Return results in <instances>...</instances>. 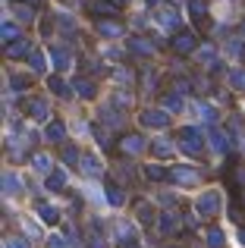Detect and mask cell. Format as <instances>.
<instances>
[{"mask_svg": "<svg viewBox=\"0 0 245 248\" xmlns=\"http://www.w3.org/2000/svg\"><path fill=\"white\" fill-rule=\"evenodd\" d=\"M138 123L145 129H167L170 126V113H167V110H141V116H138Z\"/></svg>", "mask_w": 245, "mask_h": 248, "instance_id": "obj_3", "label": "cell"}, {"mask_svg": "<svg viewBox=\"0 0 245 248\" xmlns=\"http://www.w3.org/2000/svg\"><path fill=\"white\" fill-rule=\"evenodd\" d=\"M176 141H173V139H154L151 141V154H154V157H173V154H176Z\"/></svg>", "mask_w": 245, "mask_h": 248, "instance_id": "obj_13", "label": "cell"}, {"mask_svg": "<svg viewBox=\"0 0 245 248\" xmlns=\"http://www.w3.org/2000/svg\"><path fill=\"white\" fill-rule=\"evenodd\" d=\"M145 135H138V132H129V135H122L120 139V151L122 154H129V157H132V154H141L145 151Z\"/></svg>", "mask_w": 245, "mask_h": 248, "instance_id": "obj_6", "label": "cell"}, {"mask_svg": "<svg viewBox=\"0 0 245 248\" xmlns=\"http://www.w3.org/2000/svg\"><path fill=\"white\" fill-rule=\"evenodd\" d=\"M189 13H192L195 22H204V19H208V3H204V0H189Z\"/></svg>", "mask_w": 245, "mask_h": 248, "instance_id": "obj_28", "label": "cell"}, {"mask_svg": "<svg viewBox=\"0 0 245 248\" xmlns=\"http://www.w3.org/2000/svg\"><path fill=\"white\" fill-rule=\"evenodd\" d=\"M157 22L164 25V29H179L183 19H179V13H173V10H157Z\"/></svg>", "mask_w": 245, "mask_h": 248, "instance_id": "obj_22", "label": "cell"}, {"mask_svg": "<svg viewBox=\"0 0 245 248\" xmlns=\"http://www.w3.org/2000/svg\"><path fill=\"white\" fill-rule=\"evenodd\" d=\"M227 82H230V88L245 91V69H233V73L227 76Z\"/></svg>", "mask_w": 245, "mask_h": 248, "instance_id": "obj_33", "label": "cell"}, {"mask_svg": "<svg viewBox=\"0 0 245 248\" xmlns=\"http://www.w3.org/2000/svg\"><path fill=\"white\" fill-rule=\"evenodd\" d=\"M50 60H54V69H69L73 66V54H69L66 47H60V44H54V47H50Z\"/></svg>", "mask_w": 245, "mask_h": 248, "instance_id": "obj_12", "label": "cell"}, {"mask_svg": "<svg viewBox=\"0 0 245 248\" xmlns=\"http://www.w3.org/2000/svg\"><path fill=\"white\" fill-rule=\"evenodd\" d=\"M22 3H29V6H41L44 0H22Z\"/></svg>", "mask_w": 245, "mask_h": 248, "instance_id": "obj_47", "label": "cell"}, {"mask_svg": "<svg viewBox=\"0 0 245 248\" xmlns=\"http://www.w3.org/2000/svg\"><path fill=\"white\" fill-rule=\"evenodd\" d=\"M29 66H31V73H44V54H41V50H31Z\"/></svg>", "mask_w": 245, "mask_h": 248, "instance_id": "obj_35", "label": "cell"}, {"mask_svg": "<svg viewBox=\"0 0 245 248\" xmlns=\"http://www.w3.org/2000/svg\"><path fill=\"white\" fill-rule=\"evenodd\" d=\"M239 35H242V41H245V22L239 25Z\"/></svg>", "mask_w": 245, "mask_h": 248, "instance_id": "obj_48", "label": "cell"}, {"mask_svg": "<svg viewBox=\"0 0 245 248\" xmlns=\"http://www.w3.org/2000/svg\"><path fill=\"white\" fill-rule=\"evenodd\" d=\"M164 110L167 113H179V110H183V94H176V91L164 94Z\"/></svg>", "mask_w": 245, "mask_h": 248, "instance_id": "obj_29", "label": "cell"}, {"mask_svg": "<svg viewBox=\"0 0 245 248\" xmlns=\"http://www.w3.org/2000/svg\"><path fill=\"white\" fill-rule=\"evenodd\" d=\"M6 248H31V245H29L25 236H10V239H6Z\"/></svg>", "mask_w": 245, "mask_h": 248, "instance_id": "obj_40", "label": "cell"}, {"mask_svg": "<svg viewBox=\"0 0 245 248\" xmlns=\"http://www.w3.org/2000/svg\"><path fill=\"white\" fill-rule=\"evenodd\" d=\"M88 248H107L104 236L98 232V226H94V232H88Z\"/></svg>", "mask_w": 245, "mask_h": 248, "instance_id": "obj_37", "label": "cell"}, {"mask_svg": "<svg viewBox=\"0 0 245 248\" xmlns=\"http://www.w3.org/2000/svg\"><path fill=\"white\" fill-rule=\"evenodd\" d=\"M129 104H132V94H126V91H117V94H113V107H129Z\"/></svg>", "mask_w": 245, "mask_h": 248, "instance_id": "obj_39", "label": "cell"}, {"mask_svg": "<svg viewBox=\"0 0 245 248\" xmlns=\"http://www.w3.org/2000/svg\"><path fill=\"white\" fill-rule=\"evenodd\" d=\"M220 204H223L220 192H217V188H208V192H201V195H198L195 211L201 214V217H214V214H220Z\"/></svg>", "mask_w": 245, "mask_h": 248, "instance_id": "obj_2", "label": "cell"}, {"mask_svg": "<svg viewBox=\"0 0 245 248\" xmlns=\"http://www.w3.org/2000/svg\"><path fill=\"white\" fill-rule=\"evenodd\" d=\"M195 44H198V38H195V31H179L176 38H173V50H176L179 57H185V54H192L195 50Z\"/></svg>", "mask_w": 245, "mask_h": 248, "instance_id": "obj_9", "label": "cell"}, {"mask_svg": "<svg viewBox=\"0 0 245 248\" xmlns=\"http://www.w3.org/2000/svg\"><path fill=\"white\" fill-rule=\"evenodd\" d=\"M66 188V170H54L47 176V192H63Z\"/></svg>", "mask_w": 245, "mask_h": 248, "instance_id": "obj_25", "label": "cell"}, {"mask_svg": "<svg viewBox=\"0 0 245 248\" xmlns=\"http://www.w3.org/2000/svg\"><path fill=\"white\" fill-rule=\"evenodd\" d=\"M173 88H176V94H189V91H192V82L189 79H176V82H173Z\"/></svg>", "mask_w": 245, "mask_h": 248, "instance_id": "obj_43", "label": "cell"}, {"mask_svg": "<svg viewBox=\"0 0 245 248\" xmlns=\"http://www.w3.org/2000/svg\"><path fill=\"white\" fill-rule=\"evenodd\" d=\"M73 88L79 91V97H85V101H92V97L98 94V85H94L92 79H76V82H73Z\"/></svg>", "mask_w": 245, "mask_h": 248, "instance_id": "obj_20", "label": "cell"}, {"mask_svg": "<svg viewBox=\"0 0 245 248\" xmlns=\"http://www.w3.org/2000/svg\"><path fill=\"white\" fill-rule=\"evenodd\" d=\"M227 239H223V230L220 226H208V248H223Z\"/></svg>", "mask_w": 245, "mask_h": 248, "instance_id": "obj_32", "label": "cell"}, {"mask_svg": "<svg viewBox=\"0 0 245 248\" xmlns=\"http://www.w3.org/2000/svg\"><path fill=\"white\" fill-rule=\"evenodd\" d=\"M239 242H242V245H245V230H242V232H239Z\"/></svg>", "mask_w": 245, "mask_h": 248, "instance_id": "obj_49", "label": "cell"}, {"mask_svg": "<svg viewBox=\"0 0 245 248\" xmlns=\"http://www.w3.org/2000/svg\"><path fill=\"white\" fill-rule=\"evenodd\" d=\"M242 204H245V195H242Z\"/></svg>", "mask_w": 245, "mask_h": 248, "instance_id": "obj_51", "label": "cell"}, {"mask_svg": "<svg viewBox=\"0 0 245 248\" xmlns=\"http://www.w3.org/2000/svg\"><path fill=\"white\" fill-rule=\"evenodd\" d=\"M82 173H85V176H101V173H104V167L98 164L94 154H82Z\"/></svg>", "mask_w": 245, "mask_h": 248, "instance_id": "obj_23", "label": "cell"}, {"mask_svg": "<svg viewBox=\"0 0 245 248\" xmlns=\"http://www.w3.org/2000/svg\"><path fill=\"white\" fill-rule=\"evenodd\" d=\"M117 242H120V248H135L138 245V232H135L132 223H126V220L117 223Z\"/></svg>", "mask_w": 245, "mask_h": 248, "instance_id": "obj_7", "label": "cell"}, {"mask_svg": "<svg viewBox=\"0 0 245 248\" xmlns=\"http://www.w3.org/2000/svg\"><path fill=\"white\" fill-rule=\"evenodd\" d=\"M198 110H201V116H204V120H208V123H214V120H217V110L211 107V104H201V107H198Z\"/></svg>", "mask_w": 245, "mask_h": 248, "instance_id": "obj_44", "label": "cell"}, {"mask_svg": "<svg viewBox=\"0 0 245 248\" xmlns=\"http://www.w3.org/2000/svg\"><path fill=\"white\" fill-rule=\"evenodd\" d=\"M98 35L101 38H120L122 22H117V19H98Z\"/></svg>", "mask_w": 245, "mask_h": 248, "instance_id": "obj_15", "label": "cell"}, {"mask_svg": "<svg viewBox=\"0 0 245 248\" xmlns=\"http://www.w3.org/2000/svg\"><path fill=\"white\" fill-rule=\"evenodd\" d=\"M47 88H50V91H54V94H57V97H69V85H66V82H63V79H60V76H50V79H47Z\"/></svg>", "mask_w": 245, "mask_h": 248, "instance_id": "obj_31", "label": "cell"}, {"mask_svg": "<svg viewBox=\"0 0 245 248\" xmlns=\"http://www.w3.org/2000/svg\"><path fill=\"white\" fill-rule=\"evenodd\" d=\"M227 50H230L233 57H245V47H242V41H230V44H227Z\"/></svg>", "mask_w": 245, "mask_h": 248, "instance_id": "obj_45", "label": "cell"}, {"mask_svg": "<svg viewBox=\"0 0 245 248\" xmlns=\"http://www.w3.org/2000/svg\"><path fill=\"white\" fill-rule=\"evenodd\" d=\"M236 182H239V186H245V167L236 170Z\"/></svg>", "mask_w": 245, "mask_h": 248, "instance_id": "obj_46", "label": "cell"}, {"mask_svg": "<svg viewBox=\"0 0 245 248\" xmlns=\"http://www.w3.org/2000/svg\"><path fill=\"white\" fill-rule=\"evenodd\" d=\"M98 116L104 120V126H120V123H122V110H120V107H113V104H104Z\"/></svg>", "mask_w": 245, "mask_h": 248, "instance_id": "obj_16", "label": "cell"}, {"mask_svg": "<svg viewBox=\"0 0 245 248\" xmlns=\"http://www.w3.org/2000/svg\"><path fill=\"white\" fill-rule=\"evenodd\" d=\"M29 82H31L29 76H19V73H13V76H10V88H13V91H22V88H29Z\"/></svg>", "mask_w": 245, "mask_h": 248, "instance_id": "obj_36", "label": "cell"}, {"mask_svg": "<svg viewBox=\"0 0 245 248\" xmlns=\"http://www.w3.org/2000/svg\"><path fill=\"white\" fill-rule=\"evenodd\" d=\"M160 232H164V236H173V232H179V214L176 211H167V214H160Z\"/></svg>", "mask_w": 245, "mask_h": 248, "instance_id": "obj_14", "label": "cell"}, {"mask_svg": "<svg viewBox=\"0 0 245 248\" xmlns=\"http://www.w3.org/2000/svg\"><path fill=\"white\" fill-rule=\"evenodd\" d=\"M3 186H6V195H13L19 188V179H16V173H6L3 176Z\"/></svg>", "mask_w": 245, "mask_h": 248, "instance_id": "obj_41", "label": "cell"}, {"mask_svg": "<svg viewBox=\"0 0 245 248\" xmlns=\"http://www.w3.org/2000/svg\"><path fill=\"white\" fill-rule=\"evenodd\" d=\"M145 179H151V182H167V179H170V170H164L160 164H148V167H145Z\"/></svg>", "mask_w": 245, "mask_h": 248, "instance_id": "obj_24", "label": "cell"}, {"mask_svg": "<svg viewBox=\"0 0 245 248\" xmlns=\"http://www.w3.org/2000/svg\"><path fill=\"white\" fill-rule=\"evenodd\" d=\"M135 211H138V220L145 226H151V223H157V211H154L148 201H135Z\"/></svg>", "mask_w": 245, "mask_h": 248, "instance_id": "obj_18", "label": "cell"}, {"mask_svg": "<svg viewBox=\"0 0 245 248\" xmlns=\"http://www.w3.org/2000/svg\"><path fill=\"white\" fill-rule=\"evenodd\" d=\"M176 145H179V151L189 154V157H201V151H204L201 129H195V126H183V129L176 132Z\"/></svg>", "mask_w": 245, "mask_h": 248, "instance_id": "obj_1", "label": "cell"}, {"mask_svg": "<svg viewBox=\"0 0 245 248\" xmlns=\"http://www.w3.org/2000/svg\"><path fill=\"white\" fill-rule=\"evenodd\" d=\"M63 160H66V164H76V160H82V154H79V148H73V145H66V148H63Z\"/></svg>", "mask_w": 245, "mask_h": 248, "instance_id": "obj_38", "label": "cell"}, {"mask_svg": "<svg viewBox=\"0 0 245 248\" xmlns=\"http://www.w3.org/2000/svg\"><path fill=\"white\" fill-rule=\"evenodd\" d=\"M126 50H129V54H135V57H154V44L148 41V38H141V35L126 38Z\"/></svg>", "mask_w": 245, "mask_h": 248, "instance_id": "obj_8", "label": "cell"}, {"mask_svg": "<svg viewBox=\"0 0 245 248\" xmlns=\"http://www.w3.org/2000/svg\"><path fill=\"white\" fill-rule=\"evenodd\" d=\"M198 60H201L204 66H214V73H217V50H214V44H204V47L198 50Z\"/></svg>", "mask_w": 245, "mask_h": 248, "instance_id": "obj_27", "label": "cell"}, {"mask_svg": "<svg viewBox=\"0 0 245 248\" xmlns=\"http://www.w3.org/2000/svg\"><path fill=\"white\" fill-rule=\"evenodd\" d=\"M94 13L104 19H117L120 16V6L113 3V0H94Z\"/></svg>", "mask_w": 245, "mask_h": 248, "instance_id": "obj_19", "label": "cell"}, {"mask_svg": "<svg viewBox=\"0 0 245 248\" xmlns=\"http://www.w3.org/2000/svg\"><path fill=\"white\" fill-rule=\"evenodd\" d=\"M148 3H160V0H148Z\"/></svg>", "mask_w": 245, "mask_h": 248, "instance_id": "obj_50", "label": "cell"}, {"mask_svg": "<svg viewBox=\"0 0 245 248\" xmlns=\"http://www.w3.org/2000/svg\"><path fill=\"white\" fill-rule=\"evenodd\" d=\"M31 167H35L38 173H44V176H50V173H54V164H50V157H47V154H35V157H31Z\"/></svg>", "mask_w": 245, "mask_h": 248, "instance_id": "obj_30", "label": "cell"}, {"mask_svg": "<svg viewBox=\"0 0 245 248\" xmlns=\"http://www.w3.org/2000/svg\"><path fill=\"white\" fill-rule=\"evenodd\" d=\"M107 201H110L113 207H122V204H126V192H122L117 182H107Z\"/></svg>", "mask_w": 245, "mask_h": 248, "instance_id": "obj_26", "label": "cell"}, {"mask_svg": "<svg viewBox=\"0 0 245 248\" xmlns=\"http://www.w3.org/2000/svg\"><path fill=\"white\" fill-rule=\"evenodd\" d=\"M25 113L35 123H50V107H47L44 97H29V101H25Z\"/></svg>", "mask_w": 245, "mask_h": 248, "instance_id": "obj_4", "label": "cell"}, {"mask_svg": "<svg viewBox=\"0 0 245 248\" xmlns=\"http://www.w3.org/2000/svg\"><path fill=\"white\" fill-rule=\"evenodd\" d=\"M0 38H3L6 44L19 41V29H16V22H3V29H0Z\"/></svg>", "mask_w": 245, "mask_h": 248, "instance_id": "obj_34", "label": "cell"}, {"mask_svg": "<svg viewBox=\"0 0 245 248\" xmlns=\"http://www.w3.org/2000/svg\"><path fill=\"white\" fill-rule=\"evenodd\" d=\"M198 179H201V173L195 167H173L170 170V182H176V186H198Z\"/></svg>", "mask_w": 245, "mask_h": 248, "instance_id": "obj_5", "label": "cell"}, {"mask_svg": "<svg viewBox=\"0 0 245 248\" xmlns=\"http://www.w3.org/2000/svg\"><path fill=\"white\" fill-rule=\"evenodd\" d=\"M22 57H31V41L29 38H19V41L6 44V60H22Z\"/></svg>", "mask_w": 245, "mask_h": 248, "instance_id": "obj_10", "label": "cell"}, {"mask_svg": "<svg viewBox=\"0 0 245 248\" xmlns=\"http://www.w3.org/2000/svg\"><path fill=\"white\" fill-rule=\"evenodd\" d=\"M38 217H41V223H47V226L60 223V211L50 207V204H44V201H38Z\"/></svg>", "mask_w": 245, "mask_h": 248, "instance_id": "obj_17", "label": "cell"}, {"mask_svg": "<svg viewBox=\"0 0 245 248\" xmlns=\"http://www.w3.org/2000/svg\"><path fill=\"white\" fill-rule=\"evenodd\" d=\"M94 135H98V145L104 148V151H110V135H107V129H94Z\"/></svg>", "mask_w": 245, "mask_h": 248, "instance_id": "obj_42", "label": "cell"}, {"mask_svg": "<svg viewBox=\"0 0 245 248\" xmlns=\"http://www.w3.org/2000/svg\"><path fill=\"white\" fill-rule=\"evenodd\" d=\"M44 139H47L50 145H63V141H66V126H63L60 120H50L47 129H44Z\"/></svg>", "mask_w": 245, "mask_h": 248, "instance_id": "obj_11", "label": "cell"}, {"mask_svg": "<svg viewBox=\"0 0 245 248\" xmlns=\"http://www.w3.org/2000/svg\"><path fill=\"white\" fill-rule=\"evenodd\" d=\"M13 13H16V19H19V22H25V25L35 22V6L22 3V0H19V3H13Z\"/></svg>", "mask_w": 245, "mask_h": 248, "instance_id": "obj_21", "label": "cell"}]
</instances>
